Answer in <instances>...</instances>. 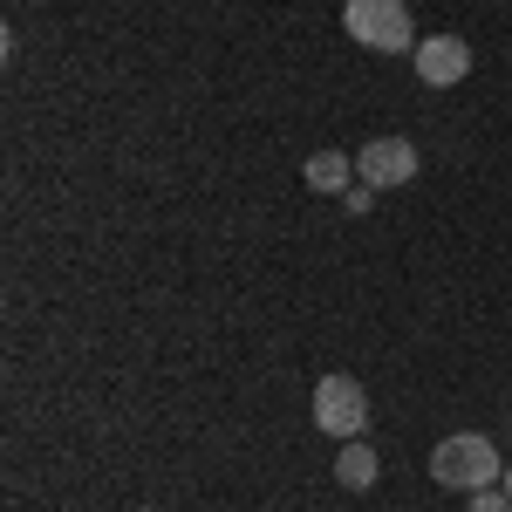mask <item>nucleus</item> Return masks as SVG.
<instances>
[{"label":"nucleus","instance_id":"obj_7","mask_svg":"<svg viewBox=\"0 0 512 512\" xmlns=\"http://www.w3.org/2000/svg\"><path fill=\"white\" fill-rule=\"evenodd\" d=\"M335 478H342V485H349V492H369V485H376V478H383V465H376V451H369V444H362V437H349V444H342V451H335Z\"/></svg>","mask_w":512,"mask_h":512},{"label":"nucleus","instance_id":"obj_5","mask_svg":"<svg viewBox=\"0 0 512 512\" xmlns=\"http://www.w3.org/2000/svg\"><path fill=\"white\" fill-rule=\"evenodd\" d=\"M472 76V41L465 35H424L417 41V82L431 89H451V82Z\"/></svg>","mask_w":512,"mask_h":512},{"label":"nucleus","instance_id":"obj_6","mask_svg":"<svg viewBox=\"0 0 512 512\" xmlns=\"http://www.w3.org/2000/svg\"><path fill=\"white\" fill-rule=\"evenodd\" d=\"M301 178H308V192H328V198H342V192L355 185V158H342V151H315Z\"/></svg>","mask_w":512,"mask_h":512},{"label":"nucleus","instance_id":"obj_4","mask_svg":"<svg viewBox=\"0 0 512 512\" xmlns=\"http://www.w3.org/2000/svg\"><path fill=\"white\" fill-rule=\"evenodd\" d=\"M417 164H424V151L410 137H376V144L355 151V178L376 185V192H390V185H410L417 178Z\"/></svg>","mask_w":512,"mask_h":512},{"label":"nucleus","instance_id":"obj_10","mask_svg":"<svg viewBox=\"0 0 512 512\" xmlns=\"http://www.w3.org/2000/svg\"><path fill=\"white\" fill-rule=\"evenodd\" d=\"M499 485H506V499H512V465H506V478H499Z\"/></svg>","mask_w":512,"mask_h":512},{"label":"nucleus","instance_id":"obj_8","mask_svg":"<svg viewBox=\"0 0 512 512\" xmlns=\"http://www.w3.org/2000/svg\"><path fill=\"white\" fill-rule=\"evenodd\" d=\"M465 512H512L506 485H485V492H472V499H465Z\"/></svg>","mask_w":512,"mask_h":512},{"label":"nucleus","instance_id":"obj_1","mask_svg":"<svg viewBox=\"0 0 512 512\" xmlns=\"http://www.w3.org/2000/svg\"><path fill=\"white\" fill-rule=\"evenodd\" d=\"M431 478L444 485V492H485V485H499L506 478V465H499V451H492V437L478 431H451L444 444L431 451Z\"/></svg>","mask_w":512,"mask_h":512},{"label":"nucleus","instance_id":"obj_3","mask_svg":"<svg viewBox=\"0 0 512 512\" xmlns=\"http://www.w3.org/2000/svg\"><path fill=\"white\" fill-rule=\"evenodd\" d=\"M315 431L342 437V444L369 431V390H362L355 376L335 369V376H321V383H315Z\"/></svg>","mask_w":512,"mask_h":512},{"label":"nucleus","instance_id":"obj_2","mask_svg":"<svg viewBox=\"0 0 512 512\" xmlns=\"http://www.w3.org/2000/svg\"><path fill=\"white\" fill-rule=\"evenodd\" d=\"M342 28H349V41H362L369 55H403V48H417V28H410V7H403V0H349V7H342Z\"/></svg>","mask_w":512,"mask_h":512},{"label":"nucleus","instance_id":"obj_9","mask_svg":"<svg viewBox=\"0 0 512 512\" xmlns=\"http://www.w3.org/2000/svg\"><path fill=\"white\" fill-rule=\"evenodd\" d=\"M369 205H376V185H362V178H355L349 192H342V212H369Z\"/></svg>","mask_w":512,"mask_h":512}]
</instances>
